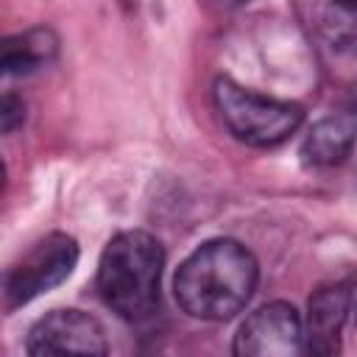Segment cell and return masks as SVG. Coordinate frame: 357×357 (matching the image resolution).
<instances>
[{
    "instance_id": "obj_1",
    "label": "cell",
    "mask_w": 357,
    "mask_h": 357,
    "mask_svg": "<svg viewBox=\"0 0 357 357\" xmlns=\"http://www.w3.org/2000/svg\"><path fill=\"white\" fill-rule=\"evenodd\" d=\"M259 282L257 257L231 237L201 243L176 271L178 307L201 321H229L245 310Z\"/></svg>"
},
{
    "instance_id": "obj_7",
    "label": "cell",
    "mask_w": 357,
    "mask_h": 357,
    "mask_svg": "<svg viewBox=\"0 0 357 357\" xmlns=\"http://www.w3.org/2000/svg\"><path fill=\"white\" fill-rule=\"evenodd\" d=\"M354 276L321 284L310 296L307 326H304V351L310 354H335L340 349V332L351 310Z\"/></svg>"
},
{
    "instance_id": "obj_12",
    "label": "cell",
    "mask_w": 357,
    "mask_h": 357,
    "mask_svg": "<svg viewBox=\"0 0 357 357\" xmlns=\"http://www.w3.org/2000/svg\"><path fill=\"white\" fill-rule=\"evenodd\" d=\"M223 3H231V6H237V3H248V0H223Z\"/></svg>"
},
{
    "instance_id": "obj_10",
    "label": "cell",
    "mask_w": 357,
    "mask_h": 357,
    "mask_svg": "<svg viewBox=\"0 0 357 357\" xmlns=\"http://www.w3.org/2000/svg\"><path fill=\"white\" fill-rule=\"evenodd\" d=\"M22 120H25V103H22L17 95L6 92V95H3V106H0V123H3V131L11 134L17 126H22Z\"/></svg>"
},
{
    "instance_id": "obj_2",
    "label": "cell",
    "mask_w": 357,
    "mask_h": 357,
    "mask_svg": "<svg viewBox=\"0 0 357 357\" xmlns=\"http://www.w3.org/2000/svg\"><path fill=\"white\" fill-rule=\"evenodd\" d=\"M165 245L142 231L128 229L114 234L98 262V293L103 304L128 324H142L159 310Z\"/></svg>"
},
{
    "instance_id": "obj_11",
    "label": "cell",
    "mask_w": 357,
    "mask_h": 357,
    "mask_svg": "<svg viewBox=\"0 0 357 357\" xmlns=\"http://www.w3.org/2000/svg\"><path fill=\"white\" fill-rule=\"evenodd\" d=\"M337 3H340V6H349V8L357 11V0H337Z\"/></svg>"
},
{
    "instance_id": "obj_4",
    "label": "cell",
    "mask_w": 357,
    "mask_h": 357,
    "mask_svg": "<svg viewBox=\"0 0 357 357\" xmlns=\"http://www.w3.org/2000/svg\"><path fill=\"white\" fill-rule=\"evenodd\" d=\"M78 262V243L64 234L53 231L31 245L20 262H14L3 276V304L6 310H17L36 296L59 287Z\"/></svg>"
},
{
    "instance_id": "obj_6",
    "label": "cell",
    "mask_w": 357,
    "mask_h": 357,
    "mask_svg": "<svg viewBox=\"0 0 357 357\" xmlns=\"http://www.w3.org/2000/svg\"><path fill=\"white\" fill-rule=\"evenodd\" d=\"M106 332L100 321L84 310H53L42 315L28 337L25 351L28 354H89L100 357L106 354Z\"/></svg>"
},
{
    "instance_id": "obj_8",
    "label": "cell",
    "mask_w": 357,
    "mask_h": 357,
    "mask_svg": "<svg viewBox=\"0 0 357 357\" xmlns=\"http://www.w3.org/2000/svg\"><path fill=\"white\" fill-rule=\"evenodd\" d=\"M357 142V117L351 114H332L318 120L310 134L304 137L301 156L307 165L315 167H332L340 165Z\"/></svg>"
},
{
    "instance_id": "obj_9",
    "label": "cell",
    "mask_w": 357,
    "mask_h": 357,
    "mask_svg": "<svg viewBox=\"0 0 357 357\" xmlns=\"http://www.w3.org/2000/svg\"><path fill=\"white\" fill-rule=\"evenodd\" d=\"M56 56H59V36L50 28L36 25L3 42L0 64L6 75H28L47 67Z\"/></svg>"
},
{
    "instance_id": "obj_5",
    "label": "cell",
    "mask_w": 357,
    "mask_h": 357,
    "mask_svg": "<svg viewBox=\"0 0 357 357\" xmlns=\"http://www.w3.org/2000/svg\"><path fill=\"white\" fill-rule=\"evenodd\" d=\"M240 357H296L304 354V321L287 301H271L254 310L234 335Z\"/></svg>"
},
{
    "instance_id": "obj_3",
    "label": "cell",
    "mask_w": 357,
    "mask_h": 357,
    "mask_svg": "<svg viewBox=\"0 0 357 357\" xmlns=\"http://www.w3.org/2000/svg\"><path fill=\"white\" fill-rule=\"evenodd\" d=\"M215 106L229 134L251 148H276L287 142L304 123V106L245 89L243 84L220 75L215 81Z\"/></svg>"
}]
</instances>
